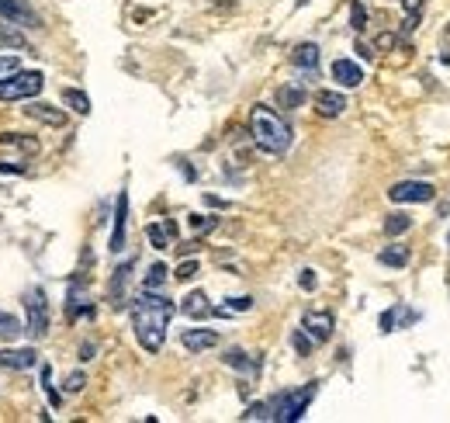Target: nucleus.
Here are the masks:
<instances>
[{"label": "nucleus", "mask_w": 450, "mask_h": 423, "mask_svg": "<svg viewBox=\"0 0 450 423\" xmlns=\"http://www.w3.org/2000/svg\"><path fill=\"white\" fill-rule=\"evenodd\" d=\"M28 333L31 336H45V329H49V302H45V292L42 288H31L28 292Z\"/></svg>", "instance_id": "obj_7"}, {"label": "nucleus", "mask_w": 450, "mask_h": 423, "mask_svg": "<svg viewBox=\"0 0 450 423\" xmlns=\"http://www.w3.org/2000/svg\"><path fill=\"white\" fill-rule=\"evenodd\" d=\"M0 146H10V149H21V153H38L42 142L35 135H21V132H0Z\"/></svg>", "instance_id": "obj_23"}, {"label": "nucleus", "mask_w": 450, "mask_h": 423, "mask_svg": "<svg viewBox=\"0 0 450 423\" xmlns=\"http://www.w3.org/2000/svg\"><path fill=\"white\" fill-rule=\"evenodd\" d=\"M63 105L70 111H77V114H90V98L77 87H63Z\"/></svg>", "instance_id": "obj_25"}, {"label": "nucleus", "mask_w": 450, "mask_h": 423, "mask_svg": "<svg viewBox=\"0 0 450 423\" xmlns=\"http://www.w3.org/2000/svg\"><path fill=\"white\" fill-rule=\"evenodd\" d=\"M45 87V77L38 70H17L14 77L0 80V101H28Z\"/></svg>", "instance_id": "obj_4"}, {"label": "nucleus", "mask_w": 450, "mask_h": 423, "mask_svg": "<svg viewBox=\"0 0 450 423\" xmlns=\"http://www.w3.org/2000/svg\"><path fill=\"white\" fill-rule=\"evenodd\" d=\"M395 45V35H377V49H391Z\"/></svg>", "instance_id": "obj_42"}, {"label": "nucleus", "mask_w": 450, "mask_h": 423, "mask_svg": "<svg viewBox=\"0 0 450 423\" xmlns=\"http://www.w3.org/2000/svg\"><path fill=\"white\" fill-rule=\"evenodd\" d=\"M405 3V10H423V0H402Z\"/></svg>", "instance_id": "obj_44"}, {"label": "nucleus", "mask_w": 450, "mask_h": 423, "mask_svg": "<svg viewBox=\"0 0 450 423\" xmlns=\"http://www.w3.org/2000/svg\"><path fill=\"white\" fill-rule=\"evenodd\" d=\"M24 326H21V319L14 316V313H3L0 309V336H17Z\"/></svg>", "instance_id": "obj_29"}, {"label": "nucleus", "mask_w": 450, "mask_h": 423, "mask_svg": "<svg viewBox=\"0 0 450 423\" xmlns=\"http://www.w3.org/2000/svg\"><path fill=\"white\" fill-rule=\"evenodd\" d=\"M315 392H319V382H308L305 389H294V392H280V396H273V399H270L273 420L277 423L301 420V417H305V410H308V403L315 399Z\"/></svg>", "instance_id": "obj_3"}, {"label": "nucleus", "mask_w": 450, "mask_h": 423, "mask_svg": "<svg viewBox=\"0 0 450 423\" xmlns=\"http://www.w3.org/2000/svg\"><path fill=\"white\" fill-rule=\"evenodd\" d=\"M180 343H183L190 354H201V350H211V347L218 343V333H215V329H187V333L180 336Z\"/></svg>", "instance_id": "obj_15"}, {"label": "nucleus", "mask_w": 450, "mask_h": 423, "mask_svg": "<svg viewBox=\"0 0 450 423\" xmlns=\"http://www.w3.org/2000/svg\"><path fill=\"white\" fill-rule=\"evenodd\" d=\"M35 361H38V354L31 347H17V350H3L0 354V364L7 371H28V368H35Z\"/></svg>", "instance_id": "obj_13"}, {"label": "nucleus", "mask_w": 450, "mask_h": 423, "mask_svg": "<svg viewBox=\"0 0 450 423\" xmlns=\"http://www.w3.org/2000/svg\"><path fill=\"white\" fill-rule=\"evenodd\" d=\"M24 111H28V118H35V121H42V125H52V128L66 125V111H63V107L45 105V101H31Z\"/></svg>", "instance_id": "obj_12"}, {"label": "nucleus", "mask_w": 450, "mask_h": 423, "mask_svg": "<svg viewBox=\"0 0 450 423\" xmlns=\"http://www.w3.org/2000/svg\"><path fill=\"white\" fill-rule=\"evenodd\" d=\"M243 420H273V410H270V403H253L243 413Z\"/></svg>", "instance_id": "obj_32"}, {"label": "nucleus", "mask_w": 450, "mask_h": 423, "mask_svg": "<svg viewBox=\"0 0 450 423\" xmlns=\"http://www.w3.org/2000/svg\"><path fill=\"white\" fill-rule=\"evenodd\" d=\"M350 24H354V31H363V28H367V7H363L360 0L350 3Z\"/></svg>", "instance_id": "obj_31"}, {"label": "nucleus", "mask_w": 450, "mask_h": 423, "mask_svg": "<svg viewBox=\"0 0 450 423\" xmlns=\"http://www.w3.org/2000/svg\"><path fill=\"white\" fill-rule=\"evenodd\" d=\"M80 316H93V302L87 299V278H73L66 288V319L77 322Z\"/></svg>", "instance_id": "obj_6"}, {"label": "nucleus", "mask_w": 450, "mask_h": 423, "mask_svg": "<svg viewBox=\"0 0 450 423\" xmlns=\"http://www.w3.org/2000/svg\"><path fill=\"white\" fill-rule=\"evenodd\" d=\"M0 21H10L17 28H42V17L28 0H0Z\"/></svg>", "instance_id": "obj_5"}, {"label": "nucleus", "mask_w": 450, "mask_h": 423, "mask_svg": "<svg viewBox=\"0 0 450 423\" xmlns=\"http://www.w3.org/2000/svg\"><path fill=\"white\" fill-rule=\"evenodd\" d=\"M0 49H17V52H28L31 45H28V38H24V31H21L17 24L3 21V24H0Z\"/></svg>", "instance_id": "obj_19"}, {"label": "nucleus", "mask_w": 450, "mask_h": 423, "mask_svg": "<svg viewBox=\"0 0 450 423\" xmlns=\"http://www.w3.org/2000/svg\"><path fill=\"white\" fill-rule=\"evenodd\" d=\"M80 361H93V343H80Z\"/></svg>", "instance_id": "obj_41"}, {"label": "nucleus", "mask_w": 450, "mask_h": 423, "mask_svg": "<svg viewBox=\"0 0 450 423\" xmlns=\"http://www.w3.org/2000/svg\"><path fill=\"white\" fill-rule=\"evenodd\" d=\"M377 260H381L384 267H405V264H409V246H402V243L384 246V250L377 253Z\"/></svg>", "instance_id": "obj_24"}, {"label": "nucleus", "mask_w": 450, "mask_h": 423, "mask_svg": "<svg viewBox=\"0 0 450 423\" xmlns=\"http://www.w3.org/2000/svg\"><path fill=\"white\" fill-rule=\"evenodd\" d=\"M180 313L187 319H204V316H211L215 309H211V302H208L204 292H190L187 299H180Z\"/></svg>", "instance_id": "obj_17"}, {"label": "nucleus", "mask_w": 450, "mask_h": 423, "mask_svg": "<svg viewBox=\"0 0 450 423\" xmlns=\"http://www.w3.org/2000/svg\"><path fill=\"white\" fill-rule=\"evenodd\" d=\"M301 329H305L315 343H326V340L333 336V313H319V309L305 313V316H301Z\"/></svg>", "instance_id": "obj_9"}, {"label": "nucleus", "mask_w": 450, "mask_h": 423, "mask_svg": "<svg viewBox=\"0 0 450 423\" xmlns=\"http://www.w3.org/2000/svg\"><path fill=\"white\" fill-rule=\"evenodd\" d=\"M177 250L187 257V253H194V250H197V243H183V246H177Z\"/></svg>", "instance_id": "obj_45"}, {"label": "nucleus", "mask_w": 450, "mask_h": 423, "mask_svg": "<svg viewBox=\"0 0 450 423\" xmlns=\"http://www.w3.org/2000/svg\"><path fill=\"white\" fill-rule=\"evenodd\" d=\"M194 274H197V260H183V264L177 267V274H174V278H177V281H190Z\"/></svg>", "instance_id": "obj_37"}, {"label": "nucleus", "mask_w": 450, "mask_h": 423, "mask_svg": "<svg viewBox=\"0 0 450 423\" xmlns=\"http://www.w3.org/2000/svg\"><path fill=\"white\" fill-rule=\"evenodd\" d=\"M409 229H412V218H409L405 212H395V215L384 218V232H388V236H402V232H409Z\"/></svg>", "instance_id": "obj_26"}, {"label": "nucleus", "mask_w": 450, "mask_h": 423, "mask_svg": "<svg viewBox=\"0 0 450 423\" xmlns=\"http://www.w3.org/2000/svg\"><path fill=\"white\" fill-rule=\"evenodd\" d=\"M17 70H21V59H17V56H3V59H0V80L14 77Z\"/></svg>", "instance_id": "obj_36"}, {"label": "nucleus", "mask_w": 450, "mask_h": 423, "mask_svg": "<svg viewBox=\"0 0 450 423\" xmlns=\"http://www.w3.org/2000/svg\"><path fill=\"white\" fill-rule=\"evenodd\" d=\"M218 225V218H211V215H190V229L194 232H211Z\"/></svg>", "instance_id": "obj_34"}, {"label": "nucleus", "mask_w": 450, "mask_h": 423, "mask_svg": "<svg viewBox=\"0 0 450 423\" xmlns=\"http://www.w3.org/2000/svg\"><path fill=\"white\" fill-rule=\"evenodd\" d=\"M312 343H315V340H312L305 329H294V333H291V347H294L301 357H308V354H312Z\"/></svg>", "instance_id": "obj_30"}, {"label": "nucleus", "mask_w": 450, "mask_h": 423, "mask_svg": "<svg viewBox=\"0 0 450 423\" xmlns=\"http://www.w3.org/2000/svg\"><path fill=\"white\" fill-rule=\"evenodd\" d=\"M146 236H149V243L156 246V250H170L174 246V239H177V222H149L146 225Z\"/></svg>", "instance_id": "obj_11"}, {"label": "nucleus", "mask_w": 450, "mask_h": 423, "mask_svg": "<svg viewBox=\"0 0 450 423\" xmlns=\"http://www.w3.org/2000/svg\"><path fill=\"white\" fill-rule=\"evenodd\" d=\"M388 198H391L395 205H405V202H433V198H437V188L426 184V181H398V184L388 191Z\"/></svg>", "instance_id": "obj_8"}, {"label": "nucleus", "mask_w": 450, "mask_h": 423, "mask_svg": "<svg viewBox=\"0 0 450 423\" xmlns=\"http://www.w3.org/2000/svg\"><path fill=\"white\" fill-rule=\"evenodd\" d=\"M440 215H450V198L444 202V205H440Z\"/></svg>", "instance_id": "obj_47"}, {"label": "nucleus", "mask_w": 450, "mask_h": 423, "mask_svg": "<svg viewBox=\"0 0 450 423\" xmlns=\"http://www.w3.org/2000/svg\"><path fill=\"white\" fill-rule=\"evenodd\" d=\"M0 174H24V163H3L0 160Z\"/></svg>", "instance_id": "obj_40"}, {"label": "nucleus", "mask_w": 450, "mask_h": 423, "mask_svg": "<svg viewBox=\"0 0 450 423\" xmlns=\"http://www.w3.org/2000/svg\"><path fill=\"white\" fill-rule=\"evenodd\" d=\"M167 274H170V271H167V264H153V267H149V274H146V288H149V292L163 288Z\"/></svg>", "instance_id": "obj_28"}, {"label": "nucleus", "mask_w": 450, "mask_h": 423, "mask_svg": "<svg viewBox=\"0 0 450 423\" xmlns=\"http://www.w3.org/2000/svg\"><path fill=\"white\" fill-rule=\"evenodd\" d=\"M277 105L284 107V111H294V107L305 105V87L301 84H284V87H277Z\"/></svg>", "instance_id": "obj_22"}, {"label": "nucleus", "mask_w": 450, "mask_h": 423, "mask_svg": "<svg viewBox=\"0 0 450 423\" xmlns=\"http://www.w3.org/2000/svg\"><path fill=\"white\" fill-rule=\"evenodd\" d=\"M398 309H402V306H391V309H384V313H381V319H377L381 333H391V329L398 326Z\"/></svg>", "instance_id": "obj_33"}, {"label": "nucleus", "mask_w": 450, "mask_h": 423, "mask_svg": "<svg viewBox=\"0 0 450 423\" xmlns=\"http://www.w3.org/2000/svg\"><path fill=\"white\" fill-rule=\"evenodd\" d=\"M253 309V299L250 295H239V299H225L222 309H215L218 316H232V313H250Z\"/></svg>", "instance_id": "obj_27"}, {"label": "nucleus", "mask_w": 450, "mask_h": 423, "mask_svg": "<svg viewBox=\"0 0 450 423\" xmlns=\"http://www.w3.org/2000/svg\"><path fill=\"white\" fill-rule=\"evenodd\" d=\"M250 135H253V142L264 149V153H273V156H280V153H287V146H291V125L267 105H253L250 111Z\"/></svg>", "instance_id": "obj_2"}, {"label": "nucleus", "mask_w": 450, "mask_h": 423, "mask_svg": "<svg viewBox=\"0 0 450 423\" xmlns=\"http://www.w3.org/2000/svg\"><path fill=\"white\" fill-rule=\"evenodd\" d=\"M298 285H301L305 292H315V285H319V281H315V271H308V267H305V271L298 274Z\"/></svg>", "instance_id": "obj_38"}, {"label": "nucleus", "mask_w": 450, "mask_h": 423, "mask_svg": "<svg viewBox=\"0 0 450 423\" xmlns=\"http://www.w3.org/2000/svg\"><path fill=\"white\" fill-rule=\"evenodd\" d=\"M236 0H215V7H232Z\"/></svg>", "instance_id": "obj_46"}, {"label": "nucleus", "mask_w": 450, "mask_h": 423, "mask_svg": "<svg viewBox=\"0 0 450 423\" xmlns=\"http://www.w3.org/2000/svg\"><path fill=\"white\" fill-rule=\"evenodd\" d=\"M204 205H211V209H225V202H222V198H215V195H204Z\"/></svg>", "instance_id": "obj_43"}, {"label": "nucleus", "mask_w": 450, "mask_h": 423, "mask_svg": "<svg viewBox=\"0 0 450 423\" xmlns=\"http://www.w3.org/2000/svg\"><path fill=\"white\" fill-rule=\"evenodd\" d=\"M125 225H128V195L121 191L118 202H114V232H111V253H121L125 250Z\"/></svg>", "instance_id": "obj_10"}, {"label": "nucleus", "mask_w": 450, "mask_h": 423, "mask_svg": "<svg viewBox=\"0 0 450 423\" xmlns=\"http://www.w3.org/2000/svg\"><path fill=\"white\" fill-rule=\"evenodd\" d=\"M333 80L340 87H360L363 84V70H360L354 59H336L333 63Z\"/></svg>", "instance_id": "obj_14"}, {"label": "nucleus", "mask_w": 450, "mask_h": 423, "mask_svg": "<svg viewBox=\"0 0 450 423\" xmlns=\"http://www.w3.org/2000/svg\"><path fill=\"white\" fill-rule=\"evenodd\" d=\"M319 59H322V52H319V45L315 42H301V45H294V52H291V63L298 66V70H319Z\"/></svg>", "instance_id": "obj_16"}, {"label": "nucleus", "mask_w": 450, "mask_h": 423, "mask_svg": "<svg viewBox=\"0 0 450 423\" xmlns=\"http://www.w3.org/2000/svg\"><path fill=\"white\" fill-rule=\"evenodd\" d=\"M343 107H347V98L336 94V91H319L315 94V111L322 118H336V114H343Z\"/></svg>", "instance_id": "obj_18"}, {"label": "nucleus", "mask_w": 450, "mask_h": 423, "mask_svg": "<svg viewBox=\"0 0 450 423\" xmlns=\"http://www.w3.org/2000/svg\"><path fill=\"white\" fill-rule=\"evenodd\" d=\"M84 385H87V375H84V371H73V375L66 378V385H63V389H66L70 396H77V392H84Z\"/></svg>", "instance_id": "obj_35"}, {"label": "nucleus", "mask_w": 450, "mask_h": 423, "mask_svg": "<svg viewBox=\"0 0 450 423\" xmlns=\"http://www.w3.org/2000/svg\"><path fill=\"white\" fill-rule=\"evenodd\" d=\"M132 267H135V260H125L114 274H111V285H107V299L114 302V306H121V292H125V285H128V274H132Z\"/></svg>", "instance_id": "obj_20"}, {"label": "nucleus", "mask_w": 450, "mask_h": 423, "mask_svg": "<svg viewBox=\"0 0 450 423\" xmlns=\"http://www.w3.org/2000/svg\"><path fill=\"white\" fill-rule=\"evenodd\" d=\"M229 368H236V371H243V375H257L260 371V361H253L246 350H239V347H232V350H225V357H222Z\"/></svg>", "instance_id": "obj_21"}, {"label": "nucleus", "mask_w": 450, "mask_h": 423, "mask_svg": "<svg viewBox=\"0 0 450 423\" xmlns=\"http://www.w3.org/2000/svg\"><path fill=\"white\" fill-rule=\"evenodd\" d=\"M177 313V306L156 292H142L132 299V329H135V340L142 343V350L149 354H160L163 350V340H167V322Z\"/></svg>", "instance_id": "obj_1"}, {"label": "nucleus", "mask_w": 450, "mask_h": 423, "mask_svg": "<svg viewBox=\"0 0 450 423\" xmlns=\"http://www.w3.org/2000/svg\"><path fill=\"white\" fill-rule=\"evenodd\" d=\"M416 24H419V10H409V17H405L402 31H405V35H412V31H416Z\"/></svg>", "instance_id": "obj_39"}]
</instances>
